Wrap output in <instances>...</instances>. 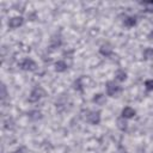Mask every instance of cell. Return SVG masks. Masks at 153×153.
Here are the masks:
<instances>
[{
  "mask_svg": "<svg viewBox=\"0 0 153 153\" xmlns=\"http://www.w3.org/2000/svg\"><path fill=\"white\" fill-rule=\"evenodd\" d=\"M149 37H153V31H152V32L149 33Z\"/></svg>",
  "mask_w": 153,
  "mask_h": 153,
  "instance_id": "obj_18",
  "label": "cell"
},
{
  "mask_svg": "<svg viewBox=\"0 0 153 153\" xmlns=\"http://www.w3.org/2000/svg\"><path fill=\"white\" fill-rule=\"evenodd\" d=\"M116 123H117V128H118L120 130H126L127 127H128V122H127V120H126L124 117H122V116L117 118Z\"/></svg>",
  "mask_w": 153,
  "mask_h": 153,
  "instance_id": "obj_10",
  "label": "cell"
},
{
  "mask_svg": "<svg viewBox=\"0 0 153 153\" xmlns=\"http://www.w3.org/2000/svg\"><path fill=\"white\" fill-rule=\"evenodd\" d=\"M16 153H29V151H27L26 147H19V148L17 149Z\"/></svg>",
  "mask_w": 153,
  "mask_h": 153,
  "instance_id": "obj_16",
  "label": "cell"
},
{
  "mask_svg": "<svg viewBox=\"0 0 153 153\" xmlns=\"http://www.w3.org/2000/svg\"><path fill=\"white\" fill-rule=\"evenodd\" d=\"M136 115V110L131 106H124L121 111V116L124 117L126 120H129V118H133L134 116Z\"/></svg>",
  "mask_w": 153,
  "mask_h": 153,
  "instance_id": "obj_6",
  "label": "cell"
},
{
  "mask_svg": "<svg viewBox=\"0 0 153 153\" xmlns=\"http://www.w3.org/2000/svg\"><path fill=\"white\" fill-rule=\"evenodd\" d=\"M142 55H143V57H145L146 60L153 59V48H146V49L143 50Z\"/></svg>",
  "mask_w": 153,
  "mask_h": 153,
  "instance_id": "obj_14",
  "label": "cell"
},
{
  "mask_svg": "<svg viewBox=\"0 0 153 153\" xmlns=\"http://www.w3.org/2000/svg\"><path fill=\"white\" fill-rule=\"evenodd\" d=\"M23 23H24V18L23 17H20V16H14V17H11L10 19H8V26L11 27V29H17V27H19V26H22L23 25Z\"/></svg>",
  "mask_w": 153,
  "mask_h": 153,
  "instance_id": "obj_5",
  "label": "cell"
},
{
  "mask_svg": "<svg viewBox=\"0 0 153 153\" xmlns=\"http://www.w3.org/2000/svg\"><path fill=\"white\" fill-rule=\"evenodd\" d=\"M27 115H29V117H30L31 120H35V121L41 120V118H42V112H41V111H38V110H31Z\"/></svg>",
  "mask_w": 153,
  "mask_h": 153,
  "instance_id": "obj_13",
  "label": "cell"
},
{
  "mask_svg": "<svg viewBox=\"0 0 153 153\" xmlns=\"http://www.w3.org/2000/svg\"><path fill=\"white\" fill-rule=\"evenodd\" d=\"M86 121L91 124H99L100 122V112L99 111H96V110H91V111H87V116H86Z\"/></svg>",
  "mask_w": 153,
  "mask_h": 153,
  "instance_id": "obj_4",
  "label": "cell"
},
{
  "mask_svg": "<svg viewBox=\"0 0 153 153\" xmlns=\"http://www.w3.org/2000/svg\"><path fill=\"white\" fill-rule=\"evenodd\" d=\"M145 88L147 91H153V79H147L145 81Z\"/></svg>",
  "mask_w": 153,
  "mask_h": 153,
  "instance_id": "obj_15",
  "label": "cell"
},
{
  "mask_svg": "<svg viewBox=\"0 0 153 153\" xmlns=\"http://www.w3.org/2000/svg\"><path fill=\"white\" fill-rule=\"evenodd\" d=\"M67 68H68V63L65 60H59L54 63V69L57 73H63L67 71Z\"/></svg>",
  "mask_w": 153,
  "mask_h": 153,
  "instance_id": "obj_7",
  "label": "cell"
},
{
  "mask_svg": "<svg viewBox=\"0 0 153 153\" xmlns=\"http://www.w3.org/2000/svg\"><path fill=\"white\" fill-rule=\"evenodd\" d=\"M126 79H127V72H126L124 69H117V71L115 72V80L122 82V81H124Z\"/></svg>",
  "mask_w": 153,
  "mask_h": 153,
  "instance_id": "obj_9",
  "label": "cell"
},
{
  "mask_svg": "<svg viewBox=\"0 0 153 153\" xmlns=\"http://www.w3.org/2000/svg\"><path fill=\"white\" fill-rule=\"evenodd\" d=\"M123 24H124L127 27H133V26L136 24V18L133 17V16H128V17L124 18Z\"/></svg>",
  "mask_w": 153,
  "mask_h": 153,
  "instance_id": "obj_11",
  "label": "cell"
},
{
  "mask_svg": "<svg viewBox=\"0 0 153 153\" xmlns=\"http://www.w3.org/2000/svg\"><path fill=\"white\" fill-rule=\"evenodd\" d=\"M93 103H96V104H98V105H102V104H104L105 103V94H102V93H98V94H94V97H93Z\"/></svg>",
  "mask_w": 153,
  "mask_h": 153,
  "instance_id": "obj_12",
  "label": "cell"
},
{
  "mask_svg": "<svg viewBox=\"0 0 153 153\" xmlns=\"http://www.w3.org/2000/svg\"><path fill=\"white\" fill-rule=\"evenodd\" d=\"M112 51H114V49H112V47H111L109 43H104V44H102L100 48H99V53H100L103 56H110V55L112 54Z\"/></svg>",
  "mask_w": 153,
  "mask_h": 153,
  "instance_id": "obj_8",
  "label": "cell"
},
{
  "mask_svg": "<svg viewBox=\"0 0 153 153\" xmlns=\"http://www.w3.org/2000/svg\"><path fill=\"white\" fill-rule=\"evenodd\" d=\"M19 66H20V68H22L23 71H35V69L37 68V63H36L32 59H30V57L23 59V60L20 61Z\"/></svg>",
  "mask_w": 153,
  "mask_h": 153,
  "instance_id": "obj_2",
  "label": "cell"
},
{
  "mask_svg": "<svg viewBox=\"0 0 153 153\" xmlns=\"http://www.w3.org/2000/svg\"><path fill=\"white\" fill-rule=\"evenodd\" d=\"M27 18L30 20H35L36 19V12H32V13H27Z\"/></svg>",
  "mask_w": 153,
  "mask_h": 153,
  "instance_id": "obj_17",
  "label": "cell"
},
{
  "mask_svg": "<svg viewBox=\"0 0 153 153\" xmlns=\"http://www.w3.org/2000/svg\"><path fill=\"white\" fill-rule=\"evenodd\" d=\"M44 94H45V92H44V90H43V88H41V87H35V88L30 92L29 102H31V103L38 102L42 97H44Z\"/></svg>",
  "mask_w": 153,
  "mask_h": 153,
  "instance_id": "obj_3",
  "label": "cell"
},
{
  "mask_svg": "<svg viewBox=\"0 0 153 153\" xmlns=\"http://www.w3.org/2000/svg\"><path fill=\"white\" fill-rule=\"evenodd\" d=\"M105 91L109 97H116L121 92V87L115 81H108L105 85Z\"/></svg>",
  "mask_w": 153,
  "mask_h": 153,
  "instance_id": "obj_1",
  "label": "cell"
}]
</instances>
